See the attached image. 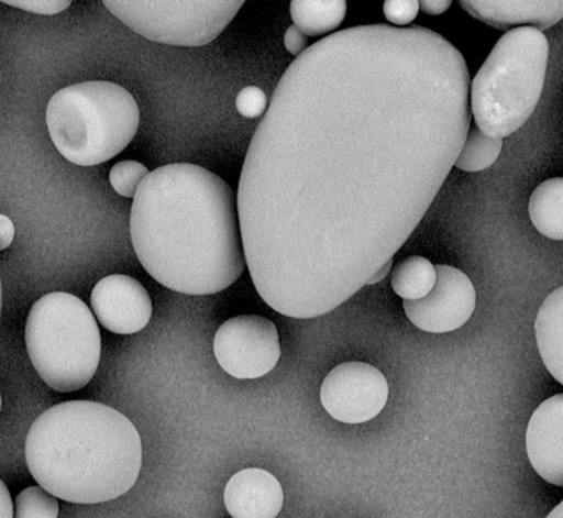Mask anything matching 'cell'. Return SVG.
Segmentation results:
<instances>
[{"instance_id":"484cf974","label":"cell","mask_w":563,"mask_h":518,"mask_svg":"<svg viewBox=\"0 0 563 518\" xmlns=\"http://www.w3.org/2000/svg\"><path fill=\"white\" fill-rule=\"evenodd\" d=\"M14 240V224L7 214H0V250H7Z\"/></svg>"},{"instance_id":"4fadbf2b","label":"cell","mask_w":563,"mask_h":518,"mask_svg":"<svg viewBox=\"0 0 563 518\" xmlns=\"http://www.w3.org/2000/svg\"><path fill=\"white\" fill-rule=\"evenodd\" d=\"M460 7L487 26L544 30L563 19V0H461Z\"/></svg>"},{"instance_id":"f546056e","label":"cell","mask_w":563,"mask_h":518,"mask_svg":"<svg viewBox=\"0 0 563 518\" xmlns=\"http://www.w3.org/2000/svg\"><path fill=\"white\" fill-rule=\"evenodd\" d=\"M547 518H563V500L555 507Z\"/></svg>"},{"instance_id":"6da1fadb","label":"cell","mask_w":563,"mask_h":518,"mask_svg":"<svg viewBox=\"0 0 563 518\" xmlns=\"http://www.w3.org/2000/svg\"><path fill=\"white\" fill-rule=\"evenodd\" d=\"M464 55L426 27L366 24L282 75L241 169L246 266L271 309L314 319L394 260L471 128Z\"/></svg>"},{"instance_id":"2e32d148","label":"cell","mask_w":563,"mask_h":518,"mask_svg":"<svg viewBox=\"0 0 563 518\" xmlns=\"http://www.w3.org/2000/svg\"><path fill=\"white\" fill-rule=\"evenodd\" d=\"M531 223L547 239L563 241V178L542 183L528 203Z\"/></svg>"},{"instance_id":"d6986e66","label":"cell","mask_w":563,"mask_h":518,"mask_svg":"<svg viewBox=\"0 0 563 518\" xmlns=\"http://www.w3.org/2000/svg\"><path fill=\"white\" fill-rule=\"evenodd\" d=\"M501 148L503 139L493 137L479 129L471 130L456 159L455 168L465 173H481L496 163Z\"/></svg>"},{"instance_id":"30bf717a","label":"cell","mask_w":563,"mask_h":518,"mask_svg":"<svg viewBox=\"0 0 563 518\" xmlns=\"http://www.w3.org/2000/svg\"><path fill=\"white\" fill-rule=\"evenodd\" d=\"M437 284L426 298L405 300L407 319L427 333L444 334L461 329L476 309V290L462 271L435 265Z\"/></svg>"},{"instance_id":"5b68a950","label":"cell","mask_w":563,"mask_h":518,"mask_svg":"<svg viewBox=\"0 0 563 518\" xmlns=\"http://www.w3.org/2000/svg\"><path fill=\"white\" fill-rule=\"evenodd\" d=\"M550 43L534 27L507 32L471 82L477 129L493 137L515 134L534 113L544 90Z\"/></svg>"},{"instance_id":"e0dca14e","label":"cell","mask_w":563,"mask_h":518,"mask_svg":"<svg viewBox=\"0 0 563 518\" xmlns=\"http://www.w3.org/2000/svg\"><path fill=\"white\" fill-rule=\"evenodd\" d=\"M345 16V0H294L290 3L294 26L309 37L333 33Z\"/></svg>"},{"instance_id":"7c38bea8","label":"cell","mask_w":563,"mask_h":518,"mask_svg":"<svg viewBox=\"0 0 563 518\" xmlns=\"http://www.w3.org/2000/svg\"><path fill=\"white\" fill-rule=\"evenodd\" d=\"M528 460L548 484L563 487V394L542 401L528 422Z\"/></svg>"},{"instance_id":"52a82bcc","label":"cell","mask_w":563,"mask_h":518,"mask_svg":"<svg viewBox=\"0 0 563 518\" xmlns=\"http://www.w3.org/2000/svg\"><path fill=\"white\" fill-rule=\"evenodd\" d=\"M104 7L120 22L150 42L176 47H203L228 29L244 0H144Z\"/></svg>"},{"instance_id":"ac0fdd59","label":"cell","mask_w":563,"mask_h":518,"mask_svg":"<svg viewBox=\"0 0 563 518\" xmlns=\"http://www.w3.org/2000/svg\"><path fill=\"white\" fill-rule=\"evenodd\" d=\"M437 284V269L424 256H409L397 264L391 274V288L405 300H420Z\"/></svg>"},{"instance_id":"ffe728a7","label":"cell","mask_w":563,"mask_h":518,"mask_svg":"<svg viewBox=\"0 0 563 518\" xmlns=\"http://www.w3.org/2000/svg\"><path fill=\"white\" fill-rule=\"evenodd\" d=\"M57 497L42 486L27 487L14 502V518H58Z\"/></svg>"},{"instance_id":"83f0119b","label":"cell","mask_w":563,"mask_h":518,"mask_svg":"<svg viewBox=\"0 0 563 518\" xmlns=\"http://www.w3.org/2000/svg\"><path fill=\"white\" fill-rule=\"evenodd\" d=\"M0 511H2V518H14V509L12 497L8 491L7 484L0 482Z\"/></svg>"},{"instance_id":"8992f818","label":"cell","mask_w":563,"mask_h":518,"mask_svg":"<svg viewBox=\"0 0 563 518\" xmlns=\"http://www.w3.org/2000/svg\"><path fill=\"white\" fill-rule=\"evenodd\" d=\"M26 346L34 370L52 389H82L97 374L102 354L97 317L77 296L53 291L30 310Z\"/></svg>"},{"instance_id":"d4e9b609","label":"cell","mask_w":563,"mask_h":518,"mask_svg":"<svg viewBox=\"0 0 563 518\" xmlns=\"http://www.w3.org/2000/svg\"><path fill=\"white\" fill-rule=\"evenodd\" d=\"M285 48L288 53L298 58L308 49V35H305L296 26H290L286 30L284 37Z\"/></svg>"},{"instance_id":"7a4b0ae2","label":"cell","mask_w":563,"mask_h":518,"mask_svg":"<svg viewBox=\"0 0 563 518\" xmlns=\"http://www.w3.org/2000/svg\"><path fill=\"white\" fill-rule=\"evenodd\" d=\"M130 235L144 269L178 294H219L245 271L238 196L199 165L151 170L133 200Z\"/></svg>"},{"instance_id":"9c48e42d","label":"cell","mask_w":563,"mask_h":518,"mask_svg":"<svg viewBox=\"0 0 563 518\" xmlns=\"http://www.w3.org/2000/svg\"><path fill=\"white\" fill-rule=\"evenodd\" d=\"M389 399L385 375L365 362L335 366L321 385L320 400L327 414L346 425L375 419Z\"/></svg>"},{"instance_id":"5bb4252c","label":"cell","mask_w":563,"mask_h":518,"mask_svg":"<svg viewBox=\"0 0 563 518\" xmlns=\"http://www.w3.org/2000/svg\"><path fill=\"white\" fill-rule=\"evenodd\" d=\"M224 505L233 518H276L284 506V489L269 472L250 467L231 477Z\"/></svg>"},{"instance_id":"44dd1931","label":"cell","mask_w":563,"mask_h":518,"mask_svg":"<svg viewBox=\"0 0 563 518\" xmlns=\"http://www.w3.org/2000/svg\"><path fill=\"white\" fill-rule=\"evenodd\" d=\"M150 170L139 161H120L110 169L109 180L112 188L123 198H135L141 184L147 178Z\"/></svg>"},{"instance_id":"cb8c5ba5","label":"cell","mask_w":563,"mask_h":518,"mask_svg":"<svg viewBox=\"0 0 563 518\" xmlns=\"http://www.w3.org/2000/svg\"><path fill=\"white\" fill-rule=\"evenodd\" d=\"M9 7L24 10V12L44 14L53 16L68 9L73 2L70 0H2Z\"/></svg>"},{"instance_id":"277c9868","label":"cell","mask_w":563,"mask_h":518,"mask_svg":"<svg viewBox=\"0 0 563 518\" xmlns=\"http://www.w3.org/2000/svg\"><path fill=\"white\" fill-rule=\"evenodd\" d=\"M55 148L69 163L95 167L129 147L140 125V108L128 89L88 80L57 90L45 110Z\"/></svg>"},{"instance_id":"3957f363","label":"cell","mask_w":563,"mask_h":518,"mask_svg":"<svg viewBox=\"0 0 563 518\" xmlns=\"http://www.w3.org/2000/svg\"><path fill=\"white\" fill-rule=\"evenodd\" d=\"M26 462L38 486L57 499L97 505L132 489L143 464V445L133 422L113 407L73 400L34 420Z\"/></svg>"},{"instance_id":"7402d4cb","label":"cell","mask_w":563,"mask_h":518,"mask_svg":"<svg viewBox=\"0 0 563 518\" xmlns=\"http://www.w3.org/2000/svg\"><path fill=\"white\" fill-rule=\"evenodd\" d=\"M268 106L266 93L258 87H245L235 98V108L246 119H258L261 115L264 118Z\"/></svg>"},{"instance_id":"4316f807","label":"cell","mask_w":563,"mask_h":518,"mask_svg":"<svg viewBox=\"0 0 563 518\" xmlns=\"http://www.w3.org/2000/svg\"><path fill=\"white\" fill-rule=\"evenodd\" d=\"M452 7L451 0H420V9L426 14L439 16Z\"/></svg>"},{"instance_id":"603a6c76","label":"cell","mask_w":563,"mask_h":518,"mask_svg":"<svg viewBox=\"0 0 563 518\" xmlns=\"http://www.w3.org/2000/svg\"><path fill=\"white\" fill-rule=\"evenodd\" d=\"M420 12V2L417 0H387L384 3V14L394 26H407L413 23Z\"/></svg>"},{"instance_id":"ba28073f","label":"cell","mask_w":563,"mask_h":518,"mask_svg":"<svg viewBox=\"0 0 563 518\" xmlns=\"http://www.w3.org/2000/svg\"><path fill=\"white\" fill-rule=\"evenodd\" d=\"M213 350L221 368L234 378H263L280 359L278 329L263 316L233 317L220 326Z\"/></svg>"},{"instance_id":"9a60e30c","label":"cell","mask_w":563,"mask_h":518,"mask_svg":"<svg viewBox=\"0 0 563 518\" xmlns=\"http://www.w3.org/2000/svg\"><path fill=\"white\" fill-rule=\"evenodd\" d=\"M536 339L545 368L563 386V286L538 310Z\"/></svg>"},{"instance_id":"8fae6325","label":"cell","mask_w":563,"mask_h":518,"mask_svg":"<svg viewBox=\"0 0 563 518\" xmlns=\"http://www.w3.org/2000/svg\"><path fill=\"white\" fill-rule=\"evenodd\" d=\"M90 306L99 323L110 333L130 335L148 326L153 301L137 279L109 275L100 279L90 295Z\"/></svg>"},{"instance_id":"f1b7e54d","label":"cell","mask_w":563,"mask_h":518,"mask_svg":"<svg viewBox=\"0 0 563 518\" xmlns=\"http://www.w3.org/2000/svg\"><path fill=\"white\" fill-rule=\"evenodd\" d=\"M391 266H394V260L389 261V263H387L385 266H382L378 273L372 276V278L368 282V285L366 286L379 284V282L384 280L386 276L390 274Z\"/></svg>"}]
</instances>
